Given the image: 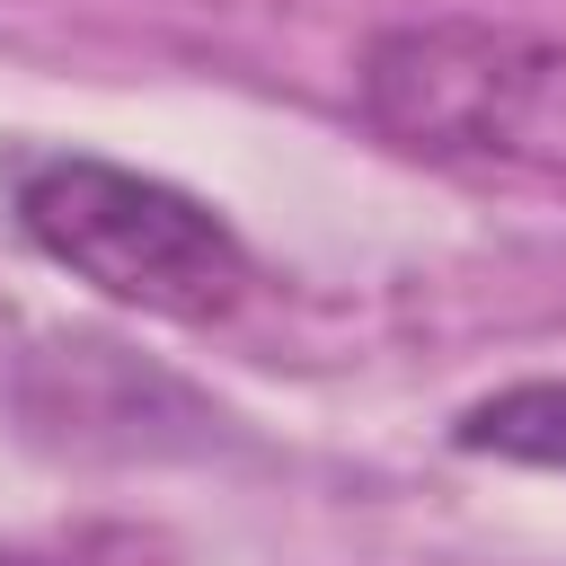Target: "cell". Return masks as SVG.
<instances>
[{"mask_svg": "<svg viewBox=\"0 0 566 566\" xmlns=\"http://www.w3.org/2000/svg\"><path fill=\"white\" fill-rule=\"evenodd\" d=\"M0 186H9L18 239L115 310L212 327L256 283L248 239L203 195H186L150 168H124L97 150H9Z\"/></svg>", "mask_w": 566, "mask_h": 566, "instance_id": "1", "label": "cell"}, {"mask_svg": "<svg viewBox=\"0 0 566 566\" xmlns=\"http://www.w3.org/2000/svg\"><path fill=\"white\" fill-rule=\"evenodd\" d=\"M451 442L478 460H513V469H566V380H513L460 407Z\"/></svg>", "mask_w": 566, "mask_h": 566, "instance_id": "3", "label": "cell"}, {"mask_svg": "<svg viewBox=\"0 0 566 566\" xmlns=\"http://www.w3.org/2000/svg\"><path fill=\"white\" fill-rule=\"evenodd\" d=\"M363 124L433 168L566 186V44L486 18L380 27L354 62Z\"/></svg>", "mask_w": 566, "mask_h": 566, "instance_id": "2", "label": "cell"}]
</instances>
